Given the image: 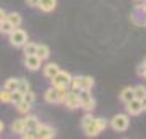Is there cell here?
Returning a JSON list of instances; mask_svg holds the SVG:
<instances>
[{
    "label": "cell",
    "mask_w": 146,
    "mask_h": 139,
    "mask_svg": "<svg viewBox=\"0 0 146 139\" xmlns=\"http://www.w3.org/2000/svg\"><path fill=\"white\" fill-rule=\"evenodd\" d=\"M131 99H135V94H133V88H123L122 92H120V100L123 103L130 102Z\"/></svg>",
    "instance_id": "17"
},
{
    "label": "cell",
    "mask_w": 146,
    "mask_h": 139,
    "mask_svg": "<svg viewBox=\"0 0 146 139\" xmlns=\"http://www.w3.org/2000/svg\"><path fill=\"white\" fill-rule=\"evenodd\" d=\"M23 100H26V102H29V103H34V100H36V94L29 89V91H26V92L23 94Z\"/></svg>",
    "instance_id": "29"
},
{
    "label": "cell",
    "mask_w": 146,
    "mask_h": 139,
    "mask_svg": "<svg viewBox=\"0 0 146 139\" xmlns=\"http://www.w3.org/2000/svg\"><path fill=\"white\" fill-rule=\"evenodd\" d=\"M26 3L29 7H33V8H34V7H37V3H39V0H26Z\"/></svg>",
    "instance_id": "32"
},
{
    "label": "cell",
    "mask_w": 146,
    "mask_h": 139,
    "mask_svg": "<svg viewBox=\"0 0 146 139\" xmlns=\"http://www.w3.org/2000/svg\"><path fill=\"white\" fill-rule=\"evenodd\" d=\"M94 86V79L93 76H81V89H86V91H91Z\"/></svg>",
    "instance_id": "21"
},
{
    "label": "cell",
    "mask_w": 146,
    "mask_h": 139,
    "mask_svg": "<svg viewBox=\"0 0 146 139\" xmlns=\"http://www.w3.org/2000/svg\"><path fill=\"white\" fill-rule=\"evenodd\" d=\"M70 79H72V74L68 71H60L55 74V76L50 78V86L55 89L58 88H68V84H70Z\"/></svg>",
    "instance_id": "4"
},
{
    "label": "cell",
    "mask_w": 146,
    "mask_h": 139,
    "mask_svg": "<svg viewBox=\"0 0 146 139\" xmlns=\"http://www.w3.org/2000/svg\"><path fill=\"white\" fill-rule=\"evenodd\" d=\"M143 63H145V65H146V58H145V60H143Z\"/></svg>",
    "instance_id": "37"
},
{
    "label": "cell",
    "mask_w": 146,
    "mask_h": 139,
    "mask_svg": "<svg viewBox=\"0 0 146 139\" xmlns=\"http://www.w3.org/2000/svg\"><path fill=\"white\" fill-rule=\"evenodd\" d=\"M34 55H37V57L41 58L42 62H44V60H47V58H49V55H50V50H49V47L44 45V44H37L36 53H34Z\"/></svg>",
    "instance_id": "16"
},
{
    "label": "cell",
    "mask_w": 146,
    "mask_h": 139,
    "mask_svg": "<svg viewBox=\"0 0 146 139\" xmlns=\"http://www.w3.org/2000/svg\"><path fill=\"white\" fill-rule=\"evenodd\" d=\"M106 128H107V120L106 118H93V121L89 125H86L83 128V131L88 138H96V136H99Z\"/></svg>",
    "instance_id": "1"
},
{
    "label": "cell",
    "mask_w": 146,
    "mask_h": 139,
    "mask_svg": "<svg viewBox=\"0 0 146 139\" xmlns=\"http://www.w3.org/2000/svg\"><path fill=\"white\" fill-rule=\"evenodd\" d=\"M140 102H141V108H143V112H146V96L141 99Z\"/></svg>",
    "instance_id": "33"
},
{
    "label": "cell",
    "mask_w": 146,
    "mask_h": 139,
    "mask_svg": "<svg viewBox=\"0 0 146 139\" xmlns=\"http://www.w3.org/2000/svg\"><path fill=\"white\" fill-rule=\"evenodd\" d=\"M78 97H80V102H81V108H84L86 112H93L94 107H96V100H94L93 96H91V91L80 89Z\"/></svg>",
    "instance_id": "5"
},
{
    "label": "cell",
    "mask_w": 146,
    "mask_h": 139,
    "mask_svg": "<svg viewBox=\"0 0 146 139\" xmlns=\"http://www.w3.org/2000/svg\"><path fill=\"white\" fill-rule=\"evenodd\" d=\"M10 99H11V92L8 91V89H2L0 91V102L2 103H10Z\"/></svg>",
    "instance_id": "27"
},
{
    "label": "cell",
    "mask_w": 146,
    "mask_h": 139,
    "mask_svg": "<svg viewBox=\"0 0 146 139\" xmlns=\"http://www.w3.org/2000/svg\"><path fill=\"white\" fill-rule=\"evenodd\" d=\"M5 20H7V21H10L13 28H20L21 21H23V20H21V15L18 13V11H11V13H7Z\"/></svg>",
    "instance_id": "15"
},
{
    "label": "cell",
    "mask_w": 146,
    "mask_h": 139,
    "mask_svg": "<svg viewBox=\"0 0 146 139\" xmlns=\"http://www.w3.org/2000/svg\"><path fill=\"white\" fill-rule=\"evenodd\" d=\"M136 2H141V0H136Z\"/></svg>",
    "instance_id": "38"
},
{
    "label": "cell",
    "mask_w": 146,
    "mask_h": 139,
    "mask_svg": "<svg viewBox=\"0 0 146 139\" xmlns=\"http://www.w3.org/2000/svg\"><path fill=\"white\" fill-rule=\"evenodd\" d=\"M20 100H23V92H20L18 89L11 92V99H10V103H18Z\"/></svg>",
    "instance_id": "28"
},
{
    "label": "cell",
    "mask_w": 146,
    "mask_h": 139,
    "mask_svg": "<svg viewBox=\"0 0 146 139\" xmlns=\"http://www.w3.org/2000/svg\"><path fill=\"white\" fill-rule=\"evenodd\" d=\"M141 7H143V8L146 10V0H145V3H141Z\"/></svg>",
    "instance_id": "36"
},
{
    "label": "cell",
    "mask_w": 146,
    "mask_h": 139,
    "mask_svg": "<svg viewBox=\"0 0 146 139\" xmlns=\"http://www.w3.org/2000/svg\"><path fill=\"white\" fill-rule=\"evenodd\" d=\"M36 134H37V138H41V139H52V138H55V129L50 125L39 123L36 126Z\"/></svg>",
    "instance_id": "7"
},
{
    "label": "cell",
    "mask_w": 146,
    "mask_h": 139,
    "mask_svg": "<svg viewBox=\"0 0 146 139\" xmlns=\"http://www.w3.org/2000/svg\"><path fill=\"white\" fill-rule=\"evenodd\" d=\"M68 89H70V91H75V92H78L80 89H81V76H72L70 84H68Z\"/></svg>",
    "instance_id": "19"
},
{
    "label": "cell",
    "mask_w": 146,
    "mask_h": 139,
    "mask_svg": "<svg viewBox=\"0 0 146 139\" xmlns=\"http://www.w3.org/2000/svg\"><path fill=\"white\" fill-rule=\"evenodd\" d=\"M5 89H8L10 92H13V91H16L18 89V78H8L5 81V86H3Z\"/></svg>",
    "instance_id": "22"
},
{
    "label": "cell",
    "mask_w": 146,
    "mask_h": 139,
    "mask_svg": "<svg viewBox=\"0 0 146 139\" xmlns=\"http://www.w3.org/2000/svg\"><path fill=\"white\" fill-rule=\"evenodd\" d=\"M128 126H130V115H127V113H117L110 120V128L114 131H117V133L127 131Z\"/></svg>",
    "instance_id": "2"
},
{
    "label": "cell",
    "mask_w": 146,
    "mask_h": 139,
    "mask_svg": "<svg viewBox=\"0 0 146 139\" xmlns=\"http://www.w3.org/2000/svg\"><path fill=\"white\" fill-rule=\"evenodd\" d=\"M136 73H138V76H140V78H145L146 76V65H145V63H141L140 67H138Z\"/></svg>",
    "instance_id": "31"
},
{
    "label": "cell",
    "mask_w": 146,
    "mask_h": 139,
    "mask_svg": "<svg viewBox=\"0 0 146 139\" xmlns=\"http://www.w3.org/2000/svg\"><path fill=\"white\" fill-rule=\"evenodd\" d=\"M58 71H60V67H58L57 63H52V62L47 63L46 67L42 68V73H44V76H46L47 79H50L52 76H55Z\"/></svg>",
    "instance_id": "11"
},
{
    "label": "cell",
    "mask_w": 146,
    "mask_h": 139,
    "mask_svg": "<svg viewBox=\"0 0 146 139\" xmlns=\"http://www.w3.org/2000/svg\"><path fill=\"white\" fill-rule=\"evenodd\" d=\"M23 121H25V128L31 129V131H36V126L39 125V120L36 115H28L26 118H23Z\"/></svg>",
    "instance_id": "14"
},
{
    "label": "cell",
    "mask_w": 146,
    "mask_h": 139,
    "mask_svg": "<svg viewBox=\"0 0 146 139\" xmlns=\"http://www.w3.org/2000/svg\"><path fill=\"white\" fill-rule=\"evenodd\" d=\"M127 115H130V117H138V115L143 112V108H141V102L138 99H131L130 102H127Z\"/></svg>",
    "instance_id": "9"
},
{
    "label": "cell",
    "mask_w": 146,
    "mask_h": 139,
    "mask_svg": "<svg viewBox=\"0 0 146 139\" xmlns=\"http://www.w3.org/2000/svg\"><path fill=\"white\" fill-rule=\"evenodd\" d=\"M93 118H94V117H93V113H91V112H88V113H86V115L83 117V118H81V126L84 128L86 125H89L91 121H93Z\"/></svg>",
    "instance_id": "30"
},
{
    "label": "cell",
    "mask_w": 146,
    "mask_h": 139,
    "mask_svg": "<svg viewBox=\"0 0 146 139\" xmlns=\"http://www.w3.org/2000/svg\"><path fill=\"white\" fill-rule=\"evenodd\" d=\"M131 23L136 26H146V10L141 7V3H138L131 11Z\"/></svg>",
    "instance_id": "6"
},
{
    "label": "cell",
    "mask_w": 146,
    "mask_h": 139,
    "mask_svg": "<svg viewBox=\"0 0 146 139\" xmlns=\"http://www.w3.org/2000/svg\"><path fill=\"white\" fill-rule=\"evenodd\" d=\"M8 42H10L11 47H16V49H21L28 42V34L25 29H20V28H13V31L8 34Z\"/></svg>",
    "instance_id": "3"
},
{
    "label": "cell",
    "mask_w": 146,
    "mask_h": 139,
    "mask_svg": "<svg viewBox=\"0 0 146 139\" xmlns=\"http://www.w3.org/2000/svg\"><path fill=\"white\" fill-rule=\"evenodd\" d=\"M3 128H5V125H3V121H0V133L3 131Z\"/></svg>",
    "instance_id": "35"
},
{
    "label": "cell",
    "mask_w": 146,
    "mask_h": 139,
    "mask_svg": "<svg viewBox=\"0 0 146 139\" xmlns=\"http://www.w3.org/2000/svg\"><path fill=\"white\" fill-rule=\"evenodd\" d=\"M36 47H37V44H34V42H26L21 49L25 52V55H34L36 53Z\"/></svg>",
    "instance_id": "23"
},
{
    "label": "cell",
    "mask_w": 146,
    "mask_h": 139,
    "mask_svg": "<svg viewBox=\"0 0 146 139\" xmlns=\"http://www.w3.org/2000/svg\"><path fill=\"white\" fill-rule=\"evenodd\" d=\"M11 31H13V26H11L10 21H7V20L0 21V32L2 34H10Z\"/></svg>",
    "instance_id": "25"
},
{
    "label": "cell",
    "mask_w": 146,
    "mask_h": 139,
    "mask_svg": "<svg viewBox=\"0 0 146 139\" xmlns=\"http://www.w3.org/2000/svg\"><path fill=\"white\" fill-rule=\"evenodd\" d=\"M145 79H146V76H145Z\"/></svg>",
    "instance_id": "39"
},
{
    "label": "cell",
    "mask_w": 146,
    "mask_h": 139,
    "mask_svg": "<svg viewBox=\"0 0 146 139\" xmlns=\"http://www.w3.org/2000/svg\"><path fill=\"white\" fill-rule=\"evenodd\" d=\"M41 63H42V60L37 55H26L25 57V67L29 71H37L41 68Z\"/></svg>",
    "instance_id": "10"
},
{
    "label": "cell",
    "mask_w": 146,
    "mask_h": 139,
    "mask_svg": "<svg viewBox=\"0 0 146 139\" xmlns=\"http://www.w3.org/2000/svg\"><path fill=\"white\" fill-rule=\"evenodd\" d=\"M29 82H28V79H25V78H18V91L20 92H26V91H29Z\"/></svg>",
    "instance_id": "26"
},
{
    "label": "cell",
    "mask_w": 146,
    "mask_h": 139,
    "mask_svg": "<svg viewBox=\"0 0 146 139\" xmlns=\"http://www.w3.org/2000/svg\"><path fill=\"white\" fill-rule=\"evenodd\" d=\"M55 5H57V0H39L37 8H41L42 11L49 13V11H52L55 8Z\"/></svg>",
    "instance_id": "13"
},
{
    "label": "cell",
    "mask_w": 146,
    "mask_h": 139,
    "mask_svg": "<svg viewBox=\"0 0 146 139\" xmlns=\"http://www.w3.org/2000/svg\"><path fill=\"white\" fill-rule=\"evenodd\" d=\"M62 103H65V107L70 108V110H76V108H81V102H80V97H78V92L75 91H70L68 96L65 97Z\"/></svg>",
    "instance_id": "8"
},
{
    "label": "cell",
    "mask_w": 146,
    "mask_h": 139,
    "mask_svg": "<svg viewBox=\"0 0 146 139\" xmlns=\"http://www.w3.org/2000/svg\"><path fill=\"white\" fill-rule=\"evenodd\" d=\"M133 94H135V99L141 100V99L146 96V88L143 86V84H138V86H135V88H133Z\"/></svg>",
    "instance_id": "24"
},
{
    "label": "cell",
    "mask_w": 146,
    "mask_h": 139,
    "mask_svg": "<svg viewBox=\"0 0 146 139\" xmlns=\"http://www.w3.org/2000/svg\"><path fill=\"white\" fill-rule=\"evenodd\" d=\"M16 105V110L20 112V113H29V110H31V105L33 103L26 102V100H20L18 103H15Z\"/></svg>",
    "instance_id": "20"
},
{
    "label": "cell",
    "mask_w": 146,
    "mask_h": 139,
    "mask_svg": "<svg viewBox=\"0 0 146 139\" xmlns=\"http://www.w3.org/2000/svg\"><path fill=\"white\" fill-rule=\"evenodd\" d=\"M5 16H7V11L3 10V8H0V21L5 20Z\"/></svg>",
    "instance_id": "34"
},
{
    "label": "cell",
    "mask_w": 146,
    "mask_h": 139,
    "mask_svg": "<svg viewBox=\"0 0 146 139\" xmlns=\"http://www.w3.org/2000/svg\"><path fill=\"white\" fill-rule=\"evenodd\" d=\"M11 131H13L15 134H21V133H25V131H26L23 118H18V120H15V121L11 123Z\"/></svg>",
    "instance_id": "18"
},
{
    "label": "cell",
    "mask_w": 146,
    "mask_h": 139,
    "mask_svg": "<svg viewBox=\"0 0 146 139\" xmlns=\"http://www.w3.org/2000/svg\"><path fill=\"white\" fill-rule=\"evenodd\" d=\"M44 99H46L47 103H58V94H57V89L55 88H50L47 89L44 92Z\"/></svg>",
    "instance_id": "12"
}]
</instances>
